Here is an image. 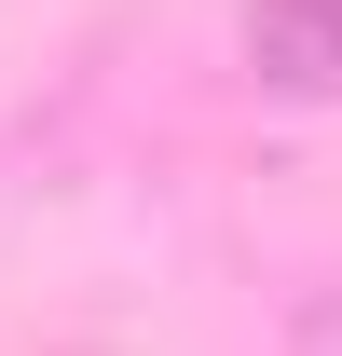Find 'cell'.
<instances>
[{"instance_id":"obj_1","label":"cell","mask_w":342,"mask_h":356,"mask_svg":"<svg viewBox=\"0 0 342 356\" xmlns=\"http://www.w3.org/2000/svg\"><path fill=\"white\" fill-rule=\"evenodd\" d=\"M260 96H301V110H329L342 96V0H247V28H233Z\"/></svg>"},{"instance_id":"obj_2","label":"cell","mask_w":342,"mask_h":356,"mask_svg":"<svg viewBox=\"0 0 342 356\" xmlns=\"http://www.w3.org/2000/svg\"><path fill=\"white\" fill-rule=\"evenodd\" d=\"M301 356H342V288H329L315 315H301Z\"/></svg>"}]
</instances>
